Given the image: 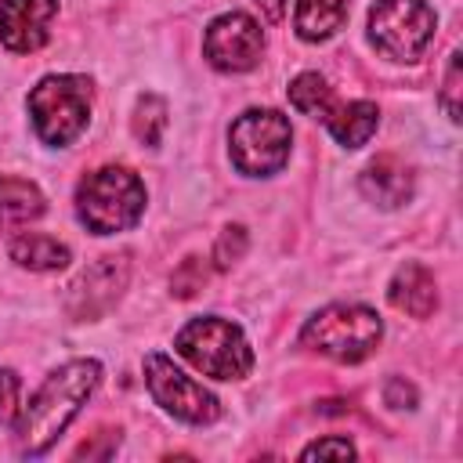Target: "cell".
Returning a JSON list of instances; mask_svg holds the SVG:
<instances>
[{"mask_svg": "<svg viewBox=\"0 0 463 463\" xmlns=\"http://www.w3.org/2000/svg\"><path fill=\"white\" fill-rule=\"evenodd\" d=\"M441 105L449 112V119L456 123L459 119V54L449 58V69H445V90H441Z\"/></svg>", "mask_w": 463, "mask_h": 463, "instance_id": "603a6c76", "label": "cell"}, {"mask_svg": "<svg viewBox=\"0 0 463 463\" xmlns=\"http://www.w3.org/2000/svg\"><path fill=\"white\" fill-rule=\"evenodd\" d=\"M293 127L279 109H250L228 130L232 166L246 177H271L289 163Z\"/></svg>", "mask_w": 463, "mask_h": 463, "instance_id": "8992f818", "label": "cell"}, {"mask_svg": "<svg viewBox=\"0 0 463 463\" xmlns=\"http://www.w3.org/2000/svg\"><path fill=\"white\" fill-rule=\"evenodd\" d=\"M289 105L311 119H326L333 112V90L329 83L318 76V72H300L293 83H289Z\"/></svg>", "mask_w": 463, "mask_h": 463, "instance_id": "ac0fdd59", "label": "cell"}, {"mask_svg": "<svg viewBox=\"0 0 463 463\" xmlns=\"http://www.w3.org/2000/svg\"><path fill=\"white\" fill-rule=\"evenodd\" d=\"M362 195L383 210H398L412 199V170L398 156H376L362 170Z\"/></svg>", "mask_w": 463, "mask_h": 463, "instance_id": "7c38bea8", "label": "cell"}, {"mask_svg": "<svg viewBox=\"0 0 463 463\" xmlns=\"http://www.w3.org/2000/svg\"><path fill=\"white\" fill-rule=\"evenodd\" d=\"M130 127H134V137L141 145H159V137L166 130V101L159 94H141Z\"/></svg>", "mask_w": 463, "mask_h": 463, "instance_id": "d6986e66", "label": "cell"}, {"mask_svg": "<svg viewBox=\"0 0 463 463\" xmlns=\"http://www.w3.org/2000/svg\"><path fill=\"white\" fill-rule=\"evenodd\" d=\"M174 344L184 362H192L203 376H213V380H242L253 369V351L242 329L217 315L192 318Z\"/></svg>", "mask_w": 463, "mask_h": 463, "instance_id": "5b68a950", "label": "cell"}, {"mask_svg": "<svg viewBox=\"0 0 463 463\" xmlns=\"http://www.w3.org/2000/svg\"><path fill=\"white\" fill-rule=\"evenodd\" d=\"M43 213V195L22 177H0V235L25 228Z\"/></svg>", "mask_w": 463, "mask_h": 463, "instance_id": "9a60e30c", "label": "cell"}, {"mask_svg": "<svg viewBox=\"0 0 463 463\" xmlns=\"http://www.w3.org/2000/svg\"><path fill=\"white\" fill-rule=\"evenodd\" d=\"M434 11L423 0H376L369 11V40L394 61H416L434 40Z\"/></svg>", "mask_w": 463, "mask_h": 463, "instance_id": "52a82bcc", "label": "cell"}, {"mask_svg": "<svg viewBox=\"0 0 463 463\" xmlns=\"http://www.w3.org/2000/svg\"><path fill=\"white\" fill-rule=\"evenodd\" d=\"M242 253H246V228H239V224L224 228L221 239H217V246H213V260H217V268H232Z\"/></svg>", "mask_w": 463, "mask_h": 463, "instance_id": "44dd1931", "label": "cell"}, {"mask_svg": "<svg viewBox=\"0 0 463 463\" xmlns=\"http://www.w3.org/2000/svg\"><path fill=\"white\" fill-rule=\"evenodd\" d=\"M300 456H304V459H326V456L351 459V456H354V445H351L347 438H322V441H311Z\"/></svg>", "mask_w": 463, "mask_h": 463, "instance_id": "cb8c5ba5", "label": "cell"}, {"mask_svg": "<svg viewBox=\"0 0 463 463\" xmlns=\"http://www.w3.org/2000/svg\"><path fill=\"white\" fill-rule=\"evenodd\" d=\"M253 4L264 11L268 22H282V14H286V0H253Z\"/></svg>", "mask_w": 463, "mask_h": 463, "instance_id": "484cf974", "label": "cell"}, {"mask_svg": "<svg viewBox=\"0 0 463 463\" xmlns=\"http://www.w3.org/2000/svg\"><path fill=\"white\" fill-rule=\"evenodd\" d=\"M58 0H0V43L14 54L40 51L51 36Z\"/></svg>", "mask_w": 463, "mask_h": 463, "instance_id": "8fae6325", "label": "cell"}, {"mask_svg": "<svg viewBox=\"0 0 463 463\" xmlns=\"http://www.w3.org/2000/svg\"><path fill=\"white\" fill-rule=\"evenodd\" d=\"M130 279V257L127 253H105L94 264H87L69 286H65V311L72 318H101Z\"/></svg>", "mask_w": 463, "mask_h": 463, "instance_id": "9c48e42d", "label": "cell"}, {"mask_svg": "<svg viewBox=\"0 0 463 463\" xmlns=\"http://www.w3.org/2000/svg\"><path fill=\"white\" fill-rule=\"evenodd\" d=\"M344 22H347V0H297L293 25L297 36L307 43L329 40Z\"/></svg>", "mask_w": 463, "mask_h": 463, "instance_id": "2e32d148", "label": "cell"}, {"mask_svg": "<svg viewBox=\"0 0 463 463\" xmlns=\"http://www.w3.org/2000/svg\"><path fill=\"white\" fill-rule=\"evenodd\" d=\"M18 416V376L11 369H0V427L14 423Z\"/></svg>", "mask_w": 463, "mask_h": 463, "instance_id": "7402d4cb", "label": "cell"}, {"mask_svg": "<svg viewBox=\"0 0 463 463\" xmlns=\"http://www.w3.org/2000/svg\"><path fill=\"white\" fill-rule=\"evenodd\" d=\"M329 127V134L344 145V148H362L376 123H380V112L373 101H347V105H333V112L322 119Z\"/></svg>", "mask_w": 463, "mask_h": 463, "instance_id": "5bb4252c", "label": "cell"}, {"mask_svg": "<svg viewBox=\"0 0 463 463\" xmlns=\"http://www.w3.org/2000/svg\"><path fill=\"white\" fill-rule=\"evenodd\" d=\"M206 279H210V268L203 264V257H188V260H181V268L174 271L170 286H174L177 297H195V293L206 286Z\"/></svg>", "mask_w": 463, "mask_h": 463, "instance_id": "ffe728a7", "label": "cell"}, {"mask_svg": "<svg viewBox=\"0 0 463 463\" xmlns=\"http://www.w3.org/2000/svg\"><path fill=\"white\" fill-rule=\"evenodd\" d=\"M383 336V322L365 304H329L300 329V344L333 362L354 365L376 351Z\"/></svg>", "mask_w": 463, "mask_h": 463, "instance_id": "3957f363", "label": "cell"}, {"mask_svg": "<svg viewBox=\"0 0 463 463\" xmlns=\"http://www.w3.org/2000/svg\"><path fill=\"white\" fill-rule=\"evenodd\" d=\"M98 380H101V365L94 358H76V362H65L61 369H54L40 383V391L33 394V402L25 405V412L18 420L22 449L29 456L47 452L58 441V434L69 427V420L80 412V405L90 398Z\"/></svg>", "mask_w": 463, "mask_h": 463, "instance_id": "6da1fadb", "label": "cell"}, {"mask_svg": "<svg viewBox=\"0 0 463 463\" xmlns=\"http://www.w3.org/2000/svg\"><path fill=\"white\" fill-rule=\"evenodd\" d=\"M260 51H264V33L242 11H228L213 18L203 36V54L217 72H246L260 61Z\"/></svg>", "mask_w": 463, "mask_h": 463, "instance_id": "30bf717a", "label": "cell"}, {"mask_svg": "<svg viewBox=\"0 0 463 463\" xmlns=\"http://www.w3.org/2000/svg\"><path fill=\"white\" fill-rule=\"evenodd\" d=\"M145 383H148L152 398H156L174 420H181V423L206 427V423H213V420L221 416L217 398H213L203 383H195L192 376H184V373H181L166 354H159V351L145 354Z\"/></svg>", "mask_w": 463, "mask_h": 463, "instance_id": "ba28073f", "label": "cell"}, {"mask_svg": "<svg viewBox=\"0 0 463 463\" xmlns=\"http://www.w3.org/2000/svg\"><path fill=\"white\" fill-rule=\"evenodd\" d=\"M29 116L43 145H72L90 119V80L87 76H43L29 90Z\"/></svg>", "mask_w": 463, "mask_h": 463, "instance_id": "277c9868", "label": "cell"}, {"mask_svg": "<svg viewBox=\"0 0 463 463\" xmlns=\"http://www.w3.org/2000/svg\"><path fill=\"white\" fill-rule=\"evenodd\" d=\"M11 257H14L22 268H29V271H58V268L69 264L72 253H69L65 242L51 239V235H43V232H25V235H18V239L11 242Z\"/></svg>", "mask_w": 463, "mask_h": 463, "instance_id": "e0dca14e", "label": "cell"}, {"mask_svg": "<svg viewBox=\"0 0 463 463\" xmlns=\"http://www.w3.org/2000/svg\"><path fill=\"white\" fill-rule=\"evenodd\" d=\"M387 297H391V304H394L398 311H405V315H412V318H427V315L438 307V282H434V275H430L423 264L409 260V264H402V268L394 271Z\"/></svg>", "mask_w": 463, "mask_h": 463, "instance_id": "4fadbf2b", "label": "cell"}, {"mask_svg": "<svg viewBox=\"0 0 463 463\" xmlns=\"http://www.w3.org/2000/svg\"><path fill=\"white\" fill-rule=\"evenodd\" d=\"M76 213L87 232L116 235L141 221L145 213V184L127 166L90 170L76 188Z\"/></svg>", "mask_w": 463, "mask_h": 463, "instance_id": "7a4b0ae2", "label": "cell"}, {"mask_svg": "<svg viewBox=\"0 0 463 463\" xmlns=\"http://www.w3.org/2000/svg\"><path fill=\"white\" fill-rule=\"evenodd\" d=\"M383 402H387L391 409H412V405H416V387L405 383L402 376H391V380L383 383Z\"/></svg>", "mask_w": 463, "mask_h": 463, "instance_id": "d4e9b609", "label": "cell"}]
</instances>
